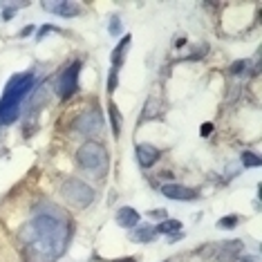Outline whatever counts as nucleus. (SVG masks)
Instances as JSON below:
<instances>
[{
  "mask_svg": "<svg viewBox=\"0 0 262 262\" xmlns=\"http://www.w3.org/2000/svg\"><path fill=\"white\" fill-rule=\"evenodd\" d=\"M68 222L54 213L36 215L23 231L27 262H56L68 247Z\"/></svg>",
  "mask_w": 262,
  "mask_h": 262,
  "instance_id": "f257e3e1",
  "label": "nucleus"
},
{
  "mask_svg": "<svg viewBox=\"0 0 262 262\" xmlns=\"http://www.w3.org/2000/svg\"><path fill=\"white\" fill-rule=\"evenodd\" d=\"M32 88H34V72L14 74L7 81L3 97H0V123L3 126H9V123H14L18 119L20 103L32 92Z\"/></svg>",
  "mask_w": 262,
  "mask_h": 262,
  "instance_id": "f03ea898",
  "label": "nucleus"
},
{
  "mask_svg": "<svg viewBox=\"0 0 262 262\" xmlns=\"http://www.w3.org/2000/svg\"><path fill=\"white\" fill-rule=\"evenodd\" d=\"M61 195L68 204H72L76 208H85L94 202V190L92 186H88L81 180H68L61 184Z\"/></svg>",
  "mask_w": 262,
  "mask_h": 262,
  "instance_id": "7ed1b4c3",
  "label": "nucleus"
},
{
  "mask_svg": "<svg viewBox=\"0 0 262 262\" xmlns=\"http://www.w3.org/2000/svg\"><path fill=\"white\" fill-rule=\"evenodd\" d=\"M105 148L97 144V141H85L79 150H76V159H79V166L85 170H99L101 166L105 164Z\"/></svg>",
  "mask_w": 262,
  "mask_h": 262,
  "instance_id": "20e7f679",
  "label": "nucleus"
},
{
  "mask_svg": "<svg viewBox=\"0 0 262 262\" xmlns=\"http://www.w3.org/2000/svg\"><path fill=\"white\" fill-rule=\"evenodd\" d=\"M79 74H81V63L79 61H74L61 74V79H58V94H61L63 101H68L76 90H79Z\"/></svg>",
  "mask_w": 262,
  "mask_h": 262,
  "instance_id": "39448f33",
  "label": "nucleus"
},
{
  "mask_svg": "<svg viewBox=\"0 0 262 262\" xmlns=\"http://www.w3.org/2000/svg\"><path fill=\"white\" fill-rule=\"evenodd\" d=\"M101 115L97 110H90V112H85V115H81L79 119H76V123H74V128L79 130L81 135H85V137H92V135H97L99 130H101Z\"/></svg>",
  "mask_w": 262,
  "mask_h": 262,
  "instance_id": "423d86ee",
  "label": "nucleus"
},
{
  "mask_svg": "<svg viewBox=\"0 0 262 262\" xmlns=\"http://www.w3.org/2000/svg\"><path fill=\"white\" fill-rule=\"evenodd\" d=\"M162 195L168 200H177V202H190L198 198V193L195 190H190L186 186H182V184H164L162 186Z\"/></svg>",
  "mask_w": 262,
  "mask_h": 262,
  "instance_id": "0eeeda50",
  "label": "nucleus"
},
{
  "mask_svg": "<svg viewBox=\"0 0 262 262\" xmlns=\"http://www.w3.org/2000/svg\"><path fill=\"white\" fill-rule=\"evenodd\" d=\"M135 152H137V162H139L141 168H150V166H155L159 162V157H162V152H159L155 146H150V144L137 146Z\"/></svg>",
  "mask_w": 262,
  "mask_h": 262,
  "instance_id": "6e6552de",
  "label": "nucleus"
},
{
  "mask_svg": "<svg viewBox=\"0 0 262 262\" xmlns=\"http://www.w3.org/2000/svg\"><path fill=\"white\" fill-rule=\"evenodd\" d=\"M43 7L47 11H54V14L63 16V18H74V16H79V11H81L79 3H43Z\"/></svg>",
  "mask_w": 262,
  "mask_h": 262,
  "instance_id": "1a4fd4ad",
  "label": "nucleus"
},
{
  "mask_svg": "<svg viewBox=\"0 0 262 262\" xmlns=\"http://www.w3.org/2000/svg\"><path fill=\"white\" fill-rule=\"evenodd\" d=\"M117 224L123 229H135V226H139V213L133 206H121L117 211Z\"/></svg>",
  "mask_w": 262,
  "mask_h": 262,
  "instance_id": "9d476101",
  "label": "nucleus"
},
{
  "mask_svg": "<svg viewBox=\"0 0 262 262\" xmlns=\"http://www.w3.org/2000/svg\"><path fill=\"white\" fill-rule=\"evenodd\" d=\"M240 249H242V242H240V240L226 242L224 247L220 249V253H217V260H215V262H233V260H235V255L240 253Z\"/></svg>",
  "mask_w": 262,
  "mask_h": 262,
  "instance_id": "9b49d317",
  "label": "nucleus"
},
{
  "mask_svg": "<svg viewBox=\"0 0 262 262\" xmlns=\"http://www.w3.org/2000/svg\"><path fill=\"white\" fill-rule=\"evenodd\" d=\"M128 45H130V36H123V40L112 52V70H117V72H119V65L123 63V58L128 54Z\"/></svg>",
  "mask_w": 262,
  "mask_h": 262,
  "instance_id": "f8f14e48",
  "label": "nucleus"
},
{
  "mask_svg": "<svg viewBox=\"0 0 262 262\" xmlns=\"http://www.w3.org/2000/svg\"><path fill=\"white\" fill-rule=\"evenodd\" d=\"M155 233H157V231H155L152 226H135V231L130 233V240L144 244V242H150L155 237Z\"/></svg>",
  "mask_w": 262,
  "mask_h": 262,
  "instance_id": "ddd939ff",
  "label": "nucleus"
},
{
  "mask_svg": "<svg viewBox=\"0 0 262 262\" xmlns=\"http://www.w3.org/2000/svg\"><path fill=\"white\" fill-rule=\"evenodd\" d=\"M157 233H164V235H175L177 231H182V222L180 220H164V222L157 224Z\"/></svg>",
  "mask_w": 262,
  "mask_h": 262,
  "instance_id": "4468645a",
  "label": "nucleus"
},
{
  "mask_svg": "<svg viewBox=\"0 0 262 262\" xmlns=\"http://www.w3.org/2000/svg\"><path fill=\"white\" fill-rule=\"evenodd\" d=\"M110 121H112V135L119 137L121 135V115H119V110H117V103H110Z\"/></svg>",
  "mask_w": 262,
  "mask_h": 262,
  "instance_id": "2eb2a0df",
  "label": "nucleus"
},
{
  "mask_svg": "<svg viewBox=\"0 0 262 262\" xmlns=\"http://www.w3.org/2000/svg\"><path fill=\"white\" fill-rule=\"evenodd\" d=\"M157 112H159V101H157V99H148V103H146V110H144V119L157 117Z\"/></svg>",
  "mask_w": 262,
  "mask_h": 262,
  "instance_id": "dca6fc26",
  "label": "nucleus"
},
{
  "mask_svg": "<svg viewBox=\"0 0 262 262\" xmlns=\"http://www.w3.org/2000/svg\"><path fill=\"white\" fill-rule=\"evenodd\" d=\"M242 164L244 166H251V168H258L260 166V157L253 152H242Z\"/></svg>",
  "mask_w": 262,
  "mask_h": 262,
  "instance_id": "f3484780",
  "label": "nucleus"
},
{
  "mask_svg": "<svg viewBox=\"0 0 262 262\" xmlns=\"http://www.w3.org/2000/svg\"><path fill=\"white\" fill-rule=\"evenodd\" d=\"M110 34L112 36H119V34H121V20H119V16H112L110 18Z\"/></svg>",
  "mask_w": 262,
  "mask_h": 262,
  "instance_id": "a211bd4d",
  "label": "nucleus"
},
{
  "mask_svg": "<svg viewBox=\"0 0 262 262\" xmlns=\"http://www.w3.org/2000/svg\"><path fill=\"white\" fill-rule=\"evenodd\" d=\"M235 224H237V217H235V215H231V217H222V220L217 222L220 229H233Z\"/></svg>",
  "mask_w": 262,
  "mask_h": 262,
  "instance_id": "6ab92c4d",
  "label": "nucleus"
},
{
  "mask_svg": "<svg viewBox=\"0 0 262 262\" xmlns=\"http://www.w3.org/2000/svg\"><path fill=\"white\" fill-rule=\"evenodd\" d=\"M16 7H20V5H5V14H3V18H5V20H11V18H14Z\"/></svg>",
  "mask_w": 262,
  "mask_h": 262,
  "instance_id": "aec40b11",
  "label": "nucleus"
},
{
  "mask_svg": "<svg viewBox=\"0 0 262 262\" xmlns=\"http://www.w3.org/2000/svg\"><path fill=\"white\" fill-rule=\"evenodd\" d=\"M148 215H150L152 220H162V222H164V220H168V217H166V211H164V208H155V211H150Z\"/></svg>",
  "mask_w": 262,
  "mask_h": 262,
  "instance_id": "412c9836",
  "label": "nucleus"
},
{
  "mask_svg": "<svg viewBox=\"0 0 262 262\" xmlns=\"http://www.w3.org/2000/svg\"><path fill=\"white\" fill-rule=\"evenodd\" d=\"M108 90L115 92L117 90V70H112L110 72V79H108Z\"/></svg>",
  "mask_w": 262,
  "mask_h": 262,
  "instance_id": "4be33fe9",
  "label": "nucleus"
},
{
  "mask_svg": "<svg viewBox=\"0 0 262 262\" xmlns=\"http://www.w3.org/2000/svg\"><path fill=\"white\" fill-rule=\"evenodd\" d=\"M247 61H237V63H233V65H231V72H233V74H240L242 72V68H247Z\"/></svg>",
  "mask_w": 262,
  "mask_h": 262,
  "instance_id": "5701e85b",
  "label": "nucleus"
},
{
  "mask_svg": "<svg viewBox=\"0 0 262 262\" xmlns=\"http://www.w3.org/2000/svg\"><path fill=\"white\" fill-rule=\"evenodd\" d=\"M50 32H58V29H56V27H50V25H45L43 29H40L38 38H43V36H47V34H50Z\"/></svg>",
  "mask_w": 262,
  "mask_h": 262,
  "instance_id": "b1692460",
  "label": "nucleus"
},
{
  "mask_svg": "<svg viewBox=\"0 0 262 262\" xmlns=\"http://www.w3.org/2000/svg\"><path fill=\"white\" fill-rule=\"evenodd\" d=\"M208 133H213V123H204L202 126V137H206Z\"/></svg>",
  "mask_w": 262,
  "mask_h": 262,
  "instance_id": "393cba45",
  "label": "nucleus"
},
{
  "mask_svg": "<svg viewBox=\"0 0 262 262\" xmlns=\"http://www.w3.org/2000/svg\"><path fill=\"white\" fill-rule=\"evenodd\" d=\"M34 32H36V27H25V29H23V32H20V36H29V34H34Z\"/></svg>",
  "mask_w": 262,
  "mask_h": 262,
  "instance_id": "a878e982",
  "label": "nucleus"
},
{
  "mask_svg": "<svg viewBox=\"0 0 262 262\" xmlns=\"http://www.w3.org/2000/svg\"><path fill=\"white\" fill-rule=\"evenodd\" d=\"M115 262H137L135 258H123V260H115Z\"/></svg>",
  "mask_w": 262,
  "mask_h": 262,
  "instance_id": "bb28decb",
  "label": "nucleus"
},
{
  "mask_svg": "<svg viewBox=\"0 0 262 262\" xmlns=\"http://www.w3.org/2000/svg\"><path fill=\"white\" fill-rule=\"evenodd\" d=\"M242 262H258V258H247V260H242Z\"/></svg>",
  "mask_w": 262,
  "mask_h": 262,
  "instance_id": "cd10ccee",
  "label": "nucleus"
}]
</instances>
